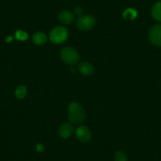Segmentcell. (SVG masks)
<instances>
[{
	"label": "cell",
	"instance_id": "obj_1",
	"mask_svg": "<svg viewBox=\"0 0 161 161\" xmlns=\"http://www.w3.org/2000/svg\"><path fill=\"white\" fill-rule=\"evenodd\" d=\"M68 118L73 123H82L86 118V112L83 108L76 102L69 103L68 108Z\"/></svg>",
	"mask_w": 161,
	"mask_h": 161
},
{
	"label": "cell",
	"instance_id": "obj_2",
	"mask_svg": "<svg viewBox=\"0 0 161 161\" xmlns=\"http://www.w3.org/2000/svg\"><path fill=\"white\" fill-rule=\"evenodd\" d=\"M68 37L67 29L63 26L53 28L50 32V40L53 44H59L66 41Z\"/></svg>",
	"mask_w": 161,
	"mask_h": 161
},
{
	"label": "cell",
	"instance_id": "obj_3",
	"mask_svg": "<svg viewBox=\"0 0 161 161\" xmlns=\"http://www.w3.org/2000/svg\"><path fill=\"white\" fill-rule=\"evenodd\" d=\"M61 58L63 62L73 66L75 65L79 60V54L76 49L71 47H66L62 50L61 52Z\"/></svg>",
	"mask_w": 161,
	"mask_h": 161
},
{
	"label": "cell",
	"instance_id": "obj_4",
	"mask_svg": "<svg viewBox=\"0 0 161 161\" xmlns=\"http://www.w3.org/2000/svg\"><path fill=\"white\" fill-rule=\"evenodd\" d=\"M96 20L92 15H82L77 19V26L82 31H88L95 25Z\"/></svg>",
	"mask_w": 161,
	"mask_h": 161
},
{
	"label": "cell",
	"instance_id": "obj_5",
	"mask_svg": "<svg viewBox=\"0 0 161 161\" xmlns=\"http://www.w3.org/2000/svg\"><path fill=\"white\" fill-rule=\"evenodd\" d=\"M149 40L154 46L161 47V25H156L150 29Z\"/></svg>",
	"mask_w": 161,
	"mask_h": 161
},
{
	"label": "cell",
	"instance_id": "obj_6",
	"mask_svg": "<svg viewBox=\"0 0 161 161\" xmlns=\"http://www.w3.org/2000/svg\"><path fill=\"white\" fill-rule=\"evenodd\" d=\"M76 137L80 142L86 143L89 142L91 139V132L89 128L86 126H80L76 129L75 131Z\"/></svg>",
	"mask_w": 161,
	"mask_h": 161
},
{
	"label": "cell",
	"instance_id": "obj_7",
	"mask_svg": "<svg viewBox=\"0 0 161 161\" xmlns=\"http://www.w3.org/2000/svg\"><path fill=\"white\" fill-rule=\"evenodd\" d=\"M74 133V127L70 123H63L58 130V134L62 138H68Z\"/></svg>",
	"mask_w": 161,
	"mask_h": 161
},
{
	"label": "cell",
	"instance_id": "obj_8",
	"mask_svg": "<svg viewBox=\"0 0 161 161\" xmlns=\"http://www.w3.org/2000/svg\"><path fill=\"white\" fill-rule=\"evenodd\" d=\"M78 71L85 76L92 75L94 72V66L92 63L89 62H83L80 63L78 66Z\"/></svg>",
	"mask_w": 161,
	"mask_h": 161
},
{
	"label": "cell",
	"instance_id": "obj_9",
	"mask_svg": "<svg viewBox=\"0 0 161 161\" xmlns=\"http://www.w3.org/2000/svg\"><path fill=\"white\" fill-rule=\"evenodd\" d=\"M58 18L60 22L65 25H69L74 21V14L69 10H63L60 12Z\"/></svg>",
	"mask_w": 161,
	"mask_h": 161
},
{
	"label": "cell",
	"instance_id": "obj_10",
	"mask_svg": "<svg viewBox=\"0 0 161 161\" xmlns=\"http://www.w3.org/2000/svg\"><path fill=\"white\" fill-rule=\"evenodd\" d=\"M32 40L37 45H43V44H44L47 42V37L44 32H37L34 33V35L32 36Z\"/></svg>",
	"mask_w": 161,
	"mask_h": 161
},
{
	"label": "cell",
	"instance_id": "obj_11",
	"mask_svg": "<svg viewBox=\"0 0 161 161\" xmlns=\"http://www.w3.org/2000/svg\"><path fill=\"white\" fill-rule=\"evenodd\" d=\"M152 15L158 21H161V1L156 3L152 8Z\"/></svg>",
	"mask_w": 161,
	"mask_h": 161
},
{
	"label": "cell",
	"instance_id": "obj_12",
	"mask_svg": "<svg viewBox=\"0 0 161 161\" xmlns=\"http://www.w3.org/2000/svg\"><path fill=\"white\" fill-rule=\"evenodd\" d=\"M137 12L135 9L129 8L123 13V18L126 20H134L137 17Z\"/></svg>",
	"mask_w": 161,
	"mask_h": 161
},
{
	"label": "cell",
	"instance_id": "obj_13",
	"mask_svg": "<svg viewBox=\"0 0 161 161\" xmlns=\"http://www.w3.org/2000/svg\"><path fill=\"white\" fill-rule=\"evenodd\" d=\"M26 93H27V89H26V87L25 86H20L15 90V96L18 99L24 98L26 96Z\"/></svg>",
	"mask_w": 161,
	"mask_h": 161
},
{
	"label": "cell",
	"instance_id": "obj_14",
	"mask_svg": "<svg viewBox=\"0 0 161 161\" xmlns=\"http://www.w3.org/2000/svg\"><path fill=\"white\" fill-rule=\"evenodd\" d=\"M114 161H128L127 156L126 153L122 151H117L114 156Z\"/></svg>",
	"mask_w": 161,
	"mask_h": 161
},
{
	"label": "cell",
	"instance_id": "obj_15",
	"mask_svg": "<svg viewBox=\"0 0 161 161\" xmlns=\"http://www.w3.org/2000/svg\"><path fill=\"white\" fill-rule=\"evenodd\" d=\"M15 37L16 39H18V40H21V41H24L28 39V34L27 32H25L22 30H18L15 32Z\"/></svg>",
	"mask_w": 161,
	"mask_h": 161
},
{
	"label": "cell",
	"instance_id": "obj_16",
	"mask_svg": "<svg viewBox=\"0 0 161 161\" xmlns=\"http://www.w3.org/2000/svg\"><path fill=\"white\" fill-rule=\"evenodd\" d=\"M75 13L77 14V15L81 14V13H82V9L80 8V7H77L75 8Z\"/></svg>",
	"mask_w": 161,
	"mask_h": 161
},
{
	"label": "cell",
	"instance_id": "obj_17",
	"mask_svg": "<svg viewBox=\"0 0 161 161\" xmlns=\"http://www.w3.org/2000/svg\"><path fill=\"white\" fill-rule=\"evenodd\" d=\"M11 40H12V38L10 36H8L7 38V42H10V41H11Z\"/></svg>",
	"mask_w": 161,
	"mask_h": 161
}]
</instances>
